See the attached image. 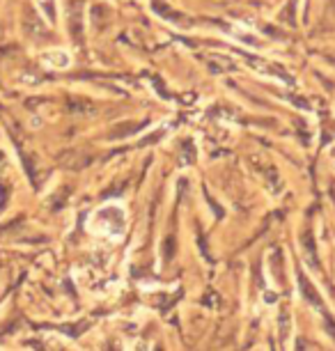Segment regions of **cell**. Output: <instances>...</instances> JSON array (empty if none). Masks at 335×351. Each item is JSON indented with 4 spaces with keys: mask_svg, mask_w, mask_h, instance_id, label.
Wrapping results in <instances>:
<instances>
[{
    "mask_svg": "<svg viewBox=\"0 0 335 351\" xmlns=\"http://www.w3.org/2000/svg\"><path fill=\"white\" fill-rule=\"evenodd\" d=\"M298 285H301V289H303V294H305V298H308V301L312 303L314 308H319V310H321V312H324L326 308H324V303H321V298H319L317 289H314V287H312V282H310L308 278L303 276L301 271H298Z\"/></svg>",
    "mask_w": 335,
    "mask_h": 351,
    "instance_id": "obj_1",
    "label": "cell"
},
{
    "mask_svg": "<svg viewBox=\"0 0 335 351\" xmlns=\"http://www.w3.org/2000/svg\"><path fill=\"white\" fill-rule=\"evenodd\" d=\"M303 246L308 248V253H310V264L312 266H317V255H314V243H312V232H305V237H303Z\"/></svg>",
    "mask_w": 335,
    "mask_h": 351,
    "instance_id": "obj_2",
    "label": "cell"
}]
</instances>
